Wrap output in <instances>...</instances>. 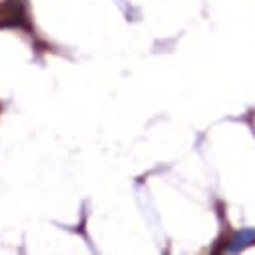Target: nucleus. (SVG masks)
Wrapping results in <instances>:
<instances>
[{
	"mask_svg": "<svg viewBox=\"0 0 255 255\" xmlns=\"http://www.w3.org/2000/svg\"><path fill=\"white\" fill-rule=\"evenodd\" d=\"M30 28L22 0H6L0 6V28Z\"/></svg>",
	"mask_w": 255,
	"mask_h": 255,
	"instance_id": "1",
	"label": "nucleus"
},
{
	"mask_svg": "<svg viewBox=\"0 0 255 255\" xmlns=\"http://www.w3.org/2000/svg\"><path fill=\"white\" fill-rule=\"evenodd\" d=\"M253 243H255V229H241L231 237L225 251L227 253H239V251H243L245 247H249Z\"/></svg>",
	"mask_w": 255,
	"mask_h": 255,
	"instance_id": "2",
	"label": "nucleus"
}]
</instances>
